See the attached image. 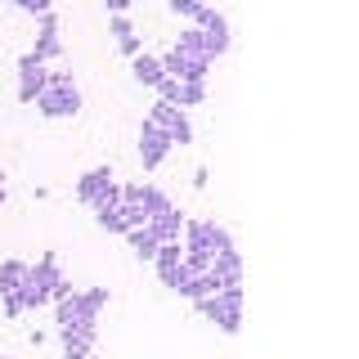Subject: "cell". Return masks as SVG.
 Masks as SVG:
<instances>
[{
  "mask_svg": "<svg viewBox=\"0 0 359 359\" xmlns=\"http://www.w3.org/2000/svg\"><path fill=\"white\" fill-rule=\"evenodd\" d=\"M194 306H198L202 319L216 323L224 337H238L243 332V283L220 287V292H211V297H198Z\"/></svg>",
  "mask_w": 359,
  "mask_h": 359,
  "instance_id": "6da1fadb",
  "label": "cell"
},
{
  "mask_svg": "<svg viewBox=\"0 0 359 359\" xmlns=\"http://www.w3.org/2000/svg\"><path fill=\"white\" fill-rule=\"evenodd\" d=\"M59 274L63 269H59V256L54 252H41L36 265H27V274H22V283H18V297H22V306H27V314L50 306V287H54Z\"/></svg>",
  "mask_w": 359,
  "mask_h": 359,
  "instance_id": "7a4b0ae2",
  "label": "cell"
},
{
  "mask_svg": "<svg viewBox=\"0 0 359 359\" xmlns=\"http://www.w3.org/2000/svg\"><path fill=\"white\" fill-rule=\"evenodd\" d=\"M86 108V99H81V86H50L45 81V90L36 95V112L45 121H72L76 112Z\"/></svg>",
  "mask_w": 359,
  "mask_h": 359,
  "instance_id": "3957f363",
  "label": "cell"
},
{
  "mask_svg": "<svg viewBox=\"0 0 359 359\" xmlns=\"http://www.w3.org/2000/svg\"><path fill=\"white\" fill-rule=\"evenodd\" d=\"M144 117H149L153 126H162L166 135H171L175 149H189V144H194V121H189V112H184V108H171L166 99H153Z\"/></svg>",
  "mask_w": 359,
  "mask_h": 359,
  "instance_id": "277c9868",
  "label": "cell"
},
{
  "mask_svg": "<svg viewBox=\"0 0 359 359\" xmlns=\"http://www.w3.org/2000/svg\"><path fill=\"white\" fill-rule=\"evenodd\" d=\"M135 149H140V162H144V171H157V166L166 162V157L175 153V144H171V135H166L162 126H153L149 117L140 121V135H135Z\"/></svg>",
  "mask_w": 359,
  "mask_h": 359,
  "instance_id": "5b68a950",
  "label": "cell"
},
{
  "mask_svg": "<svg viewBox=\"0 0 359 359\" xmlns=\"http://www.w3.org/2000/svg\"><path fill=\"white\" fill-rule=\"evenodd\" d=\"M54 323H59V332H90L99 328V314L86 306L81 292H72V297L54 301Z\"/></svg>",
  "mask_w": 359,
  "mask_h": 359,
  "instance_id": "8992f818",
  "label": "cell"
},
{
  "mask_svg": "<svg viewBox=\"0 0 359 359\" xmlns=\"http://www.w3.org/2000/svg\"><path fill=\"white\" fill-rule=\"evenodd\" d=\"M14 72H18V104H36V95L45 90V81H50V63H41L36 54H18V63H14Z\"/></svg>",
  "mask_w": 359,
  "mask_h": 359,
  "instance_id": "52a82bcc",
  "label": "cell"
},
{
  "mask_svg": "<svg viewBox=\"0 0 359 359\" xmlns=\"http://www.w3.org/2000/svg\"><path fill=\"white\" fill-rule=\"evenodd\" d=\"M194 27H202V32H207V59H211V63L229 54V45H233V32H229V18H224L216 5H207V9H202Z\"/></svg>",
  "mask_w": 359,
  "mask_h": 359,
  "instance_id": "ba28073f",
  "label": "cell"
},
{
  "mask_svg": "<svg viewBox=\"0 0 359 359\" xmlns=\"http://www.w3.org/2000/svg\"><path fill=\"white\" fill-rule=\"evenodd\" d=\"M157 99H166L171 108H202L207 104V86H198V81H175V76H162V86L153 90Z\"/></svg>",
  "mask_w": 359,
  "mask_h": 359,
  "instance_id": "9c48e42d",
  "label": "cell"
},
{
  "mask_svg": "<svg viewBox=\"0 0 359 359\" xmlns=\"http://www.w3.org/2000/svg\"><path fill=\"white\" fill-rule=\"evenodd\" d=\"M112 184H117V171H112V166L104 162V166H90V171H81V175H76L72 194H76V202H86V207H95V202L104 198Z\"/></svg>",
  "mask_w": 359,
  "mask_h": 359,
  "instance_id": "30bf717a",
  "label": "cell"
},
{
  "mask_svg": "<svg viewBox=\"0 0 359 359\" xmlns=\"http://www.w3.org/2000/svg\"><path fill=\"white\" fill-rule=\"evenodd\" d=\"M162 72L175 76V81H198V86H207L211 63H207V59H194V54H180V50H166V54H162Z\"/></svg>",
  "mask_w": 359,
  "mask_h": 359,
  "instance_id": "8fae6325",
  "label": "cell"
},
{
  "mask_svg": "<svg viewBox=\"0 0 359 359\" xmlns=\"http://www.w3.org/2000/svg\"><path fill=\"white\" fill-rule=\"evenodd\" d=\"M32 54H36L41 63H54L63 54V41H59V14H41L36 18V41H32Z\"/></svg>",
  "mask_w": 359,
  "mask_h": 359,
  "instance_id": "7c38bea8",
  "label": "cell"
},
{
  "mask_svg": "<svg viewBox=\"0 0 359 359\" xmlns=\"http://www.w3.org/2000/svg\"><path fill=\"white\" fill-rule=\"evenodd\" d=\"M184 211H180L175 207V202H166V207L162 211H153V216H149V229L157 233V243H180V229H184Z\"/></svg>",
  "mask_w": 359,
  "mask_h": 359,
  "instance_id": "4fadbf2b",
  "label": "cell"
},
{
  "mask_svg": "<svg viewBox=\"0 0 359 359\" xmlns=\"http://www.w3.org/2000/svg\"><path fill=\"white\" fill-rule=\"evenodd\" d=\"M130 76H135V86H144V90H157L162 86V54H153V50H140L130 59Z\"/></svg>",
  "mask_w": 359,
  "mask_h": 359,
  "instance_id": "5bb4252c",
  "label": "cell"
},
{
  "mask_svg": "<svg viewBox=\"0 0 359 359\" xmlns=\"http://www.w3.org/2000/svg\"><path fill=\"white\" fill-rule=\"evenodd\" d=\"M171 50H180V54H194V59H207V32L194 27V22H184V27L175 32ZM207 63H211V59H207Z\"/></svg>",
  "mask_w": 359,
  "mask_h": 359,
  "instance_id": "9a60e30c",
  "label": "cell"
},
{
  "mask_svg": "<svg viewBox=\"0 0 359 359\" xmlns=\"http://www.w3.org/2000/svg\"><path fill=\"white\" fill-rule=\"evenodd\" d=\"M180 265H184V247H180V243H157L153 269H157V278H162V287H166V278H171Z\"/></svg>",
  "mask_w": 359,
  "mask_h": 359,
  "instance_id": "2e32d148",
  "label": "cell"
},
{
  "mask_svg": "<svg viewBox=\"0 0 359 359\" xmlns=\"http://www.w3.org/2000/svg\"><path fill=\"white\" fill-rule=\"evenodd\" d=\"M121 238H126V247L140 256V261H153V256H157V233L149 229V224H140V229H126Z\"/></svg>",
  "mask_w": 359,
  "mask_h": 359,
  "instance_id": "e0dca14e",
  "label": "cell"
},
{
  "mask_svg": "<svg viewBox=\"0 0 359 359\" xmlns=\"http://www.w3.org/2000/svg\"><path fill=\"white\" fill-rule=\"evenodd\" d=\"M22 274H27V261L5 256V261H0V297H5V292H14V287L22 283Z\"/></svg>",
  "mask_w": 359,
  "mask_h": 359,
  "instance_id": "ac0fdd59",
  "label": "cell"
},
{
  "mask_svg": "<svg viewBox=\"0 0 359 359\" xmlns=\"http://www.w3.org/2000/svg\"><path fill=\"white\" fill-rule=\"evenodd\" d=\"M166 9H171L175 18H184V22H198V14L207 9V0H166Z\"/></svg>",
  "mask_w": 359,
  "mask_h": 359,
  "instance_id": "d6986e66",
  "label": "cell"
},
{
  "mask_svg": "<svg viewBox=\"0 0 359 359\" xmlns=\"http://www.w3.org/2000/svg\"><path fill=\"white\" fill-rule=\"evenodd\" d=\"M0 314H5L9 323H18L22 314H27V306H22V297H18V287H14V292H5V297H0Z\"/></svg>",
  "mask_w": 359,
  "mask_h": 359,
  "instance_id": "ffe728a7",
  "label": "cell"
},
{
  "mask_svg": "<svg viewBox=\"0 0 359 359\" xmlns=\"http://www.w3.org/2000/svg\"><path fill=\"white\" fill-rule=\"evenodd\" d=\"M76 292L86 297V306L95 310V314H104V310H108V301H112V292H108V287H76Z\"/></svg>",
  "mask_w": 359,
  "mask_h": 359,
  "instance_id": "44dd1931",
  "label": "cell"
},
{
  "mask_svg": "<svg viewBox=\"0 0 359 359\" xmlns=\"http://www.w3.org/2000/svg\"><path fill=\"white\" fill-rule=\"evenodd\" d=\"M95 224H99V229H108V233H126V220H121L117 207H112V211H95Z\"/></svg>",
  "mask_w": 359,
  "mask_h": 359,
  "instance_id": "7402d4cb",
  "label": "cell"
},
{
  "mask_svg": "<svg viewBox=\"0 0 359 359\" xmlns=\"http://www.w3.org/2000/svg\"><path fill=\"white\" fill-rule=\"evenodd\" d=\"M130 32H135V22H130L126 14H108V36H112V41L130 36Z\"/></svg>",
  "mask_w": 359,
  "mask_h": 359,
  "instance_id": "603a6c76",
  "label": "cell"
},
{
  "mask_svg": "<svg viewBox=\"0 0 359 359\" xmlns=\"http://www.w3.org/2000/svg\"><path fill=\"white\" fill-rule=\"evenodd\" d=\"M14 9H22V14H32V18H41V14H50V9H54V0H14Z\"/></svg>",
  "mask_w": 359,
  "mask_h": 359,
  "instance_id": "cb8c5ba5",
  "label": "cell"
},
{
  "mask_svg": "<svg viewBox=\"0 0 359 359\" xmlns=\"http://www.w3.org/2000/svg\"><path fill=\"white\" fill-rule=\"evenodd\" d=\"M117 50L126 54V59H135V54L144 50V36H140V32H130V36H121V41H117Z\"/></svg>",
  "mask_w": 359,
  "mask_h": 359,
  "instance_id": "d4e9b609",
  "label": "cell"
},
{
  "mask_svg": "<svg viewBox=\"0 0 359 359\" xmlns=\"http://www.w3.org/2000/svg\"><path fill=\"white\" fill-rule=\"evenodd\" d=\"M130 5H135V0H104V9H108V14H126Z\"/></svg>",
  "mask_w": 359,
  "mask_h": 359,
  "instance_id": "484cf974",
  "label": "cell"
},
{
  "mask_svg": "<svg viewBox=\"0 0 359 359\" xmlns=\"http://www.w3.org/2000/svg\"><path fill=\"white\" fill-rule=\"evenodd\" d=\"M211 184V171H207V166H198V171H194V189H207Z\"/></svg>",
  "mask_w": 359,
  "mask_h": 359,
  "instance_id": "4316f807",
  "label": "cell"
},
{
  "mask_svg": "<svg viewBox=\"0 0 359 359\" xmlns=\"http://www.w3.org/2000/svg\"><path fill=\"white\" fill-rule=\"evenodd\" d=\"M5 198H9V184H5V171H0V207H5Z\"/></svg>",
  "mask_w": 359,
  "mask_h": 359,
  "instance_id": "83f0119b",
  "label": "cell"
},
{
  "mask_svg": "<svg viewBox=\"0 0 359 359\" xmlns=\"http://www.w3.org/2000/svg\"><path fill=\"white\" fill-rule=\"evenodd\" d=\"M0 359H9V355H0Z\"/></svg>",
  "mask_w": 359,
  "mask_h": 359,
  "instance_id": "f1b7e54d",
  "label": "cell"
},
{
  "mask_svg": "<svg viewBox=\"0 0 359 359\" xmlns=\"http://www.w3.org/2000/svg\"><path fill=\"white\" fill-rule=\"evenodd\" d=\"M9 5H14V0H9Z\"/></svg>",
  "mask_w": 359,
  "mask_h": 359,
  "instance_id": "f546056e",
  "label": "cell"
}]
</instances>
